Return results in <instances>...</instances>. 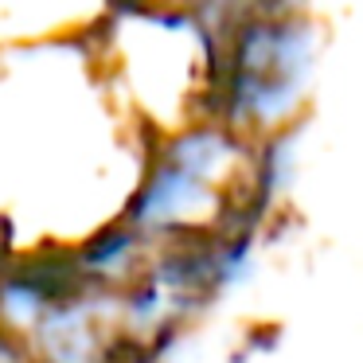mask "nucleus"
Here are the masks:
<instances>
[{
    "label": "nucleus",
    "instance_id": "nucleus-1",
    "mask_svg": "<svg viewBox=\"0 0 363 363\" xmlns=\"http://www.w3.org/2000/svg\"><path fill=\"white\" fill-rule=\"evenodd\" d=\"M219 32L196 9L113 0L90 32L106 90L149 141L211 118Z\"/></svg>",
    "mask_w": 363,
    "mask_h": 363
},
{
    "label": "nucleus",
    "instance_id": "nucleus-2",
    "mask_svg": "<svg viewBox=\"0 0 363 363\" xmlns=\"http://www.w3.org/2000/svg\"><path fill=\"white\" fill-rule=\"evenodd\" d=\"M320 71V28L308 12L242 16L219 28L211 118L242 141L301 125Z\"/></svg>",
    "mask_w": 363,
    "mask_h": 363
},
{
    "label": "nucleus",
    "instance_id": "nucleus-3",
    "mask_svg": "<svg viewBox=\"0 0 363 363\" xmlns=\"http://www.w3.org/2000/svg\"><path fill=\"white\" fill-rule=\"evenodd\" d=\"M113 0H0V51L86 40Z\"/></svg>",
    "mask_w": 363,
    "mask_h": 363
},
{
    "label": "nucleus",
    "instance_id": "nucleus-4",
    "mask_svg": "<svg viewBox=\"0 0 363 363\" xmlns=\"http://www.w3.org/2000/svg\"><path fill=\"white\" fill-rule=\"evenodd\" d=\"M305 9L308 0H207L196 12L219 32L230 20H242V16H285V12H305Z\"/></svg>",
    "mask_w": 363,
    "mask_h": 363
},
{
    "label": "nucleus",
    "instance_id": "nucleus-5",
    "mask_svg": "<svg viewBox=\"0 0 363 363\" xmlns=\"http://www.w3.org/2000/svg\"><path fill=\"white\" fill-rule=\"evenodd\" d=\"M141 4H160V9H203L207 0H141Z\"/></svg>",
    "mask_w": 363,
    "mask_h": 363
},
{
    "label": "nucleus",
    "instance_id": "nucleus-6",
    "mask_svg": "<svg viewBox=\"0 0 363 363\" xmlns=\"http://www.w3.org/2000/svg\"><path fill=\"white\" fill-rule=\"evenodd\" d=\"M0 269H4V254H0Z\"/></svg>",
    "mask_w": 363,
    "mask_h": 363
}]
</instances>
